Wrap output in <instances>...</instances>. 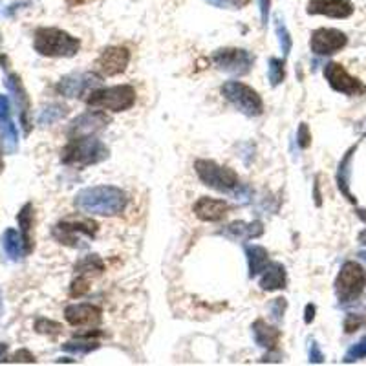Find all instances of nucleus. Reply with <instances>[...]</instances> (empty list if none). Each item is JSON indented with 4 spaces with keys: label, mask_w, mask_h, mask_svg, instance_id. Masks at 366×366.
Masks as SVG:
<instances>
[{
    "label": "nucleus",
    "mask_w": 366,
    "mask_h": 366,
    "mask_svg": "<svg viewBox=\"0 0 366 366\" xmlns=\"http://www.w3.org/2000/svg\"><path fill=\"white\" fill-rule=\"evenodd\" d=\"M366 326V315L361 313H350L345 319V333H356L357 330H361Z\"/></svg>",
    "instance_id": "nucleus-36"
},
{
    "label": "nucleus",
    "mask_w": 366,
    "mask_h": 366,
    "mask_svg": "<svg viewBox=\"0 0 366 366\" xmlns=\"http://www.w3.org/2000/svg\"><path fill=\"white\" fill-rule=\"evenodd\" d=\"M88 291H90V277H88V274L77 273L76 279L71 280L68 295H70L71 299H81V297L88 295Z\"/></svg>",
    "instance_id": "nucleus-32"
},
{
    "label": "nucleus",
    "mask_w": 366,
    "mask_h": 366,
    "mask_svg": "<svg viewBox=\"0 0 366 366\" xmlns=\"http://www.w3.org/2000/svg\"><path fill=\"white\" fill-rule=\"evenodd\" d=\"M62 351L73 354V356H90L92 351L101 348L99 341L96 339H85V337H76L73 341H68L61 346Z\"/></svg>",
    "instance_id": "nucleus-29"
},
{
    "label": "nucleus",
    "mask_w": 366,
    "mask_h": 366,
    "mask_svg": "<svg viewBox=\"0 0 366 366\" xmlns=\"http://www.w3.org/2000/svg\"><path fill=\"white\" fill-rule=\"evenodd\" d=\"M366 288V271L359 262L348 260L341 265L337 273L333 290L336 297L341 304H354L356 300L361 299L363 291Z\"/></svg>",
    "instance_id": "nucleus-8"
},
{
    "label": "nucleus",
    "mask_w": 366,
    "mask_h": 366,
    "mask_svg": "<svg viewBox=\"0 0 366 366\" xmlns=\"http://www.w3.org/2000/svg\"><path fill=\"white\" fill-rule=\"evenodd\" d=\"M33 220H35L33 204L28 202V204L22 205V209L17 214V222H19V231H21L22 238L26 242V247H28L30 253L35 247V242H33Z\"/></svg>",
    "instance_id": "nucleus-26"
},
{
    "label": "nucleus",
    "mask_w": 366,
    "mask_h": 366,
    "mask_svg": "<svg viewBox=\"0 0 366 366\" xmlns=\"http://www.w3.org/2000/svg\"><path fill=\"white\" fill-rule=\"evenodd\" d=\"M0 244H2V250H4L6 256L10 260H13V262H21L24 256L30 254V251L26 247L24 238H22L21 231H17V229L13 227L6 229L4 233H2Z\"/></svg>",
    "instance_id": "nucleus-24"
},
{
    "label": "nucleus",
    "mask_w": 366,
    "mask_h": 366,
    "mask_svg": "<svg viewBox=\"0 0 366 366\" xmlns=\"http://www.w3.org/2000/svg\"><path fill=\"white\" fill-rule=\"evenodd\" d=\"M313 200H315L317 207H320V205H322V194H320L319 176H315V183H313Z\"/></svg>",
    "instance_id": "nucleus-43"
},
{
    "label": "nucleus",
    "mask_w": 366,
    "mask_h": 366,
    "mask_svg": "<svg viewBox=\"0 0 366 366\" xmlns=\"http://www.w3.org/2000/svg\"><path fill=\"white\" fill-rule=\"evenodd\" d=\"M251 336H253L254 345L264 348L268 351L279 350L280 339H282V331L277 326L265 322L264 319H256L251 324Z\"/></svg>",
    "instance_id": "nucleus-21"
},
{
    "label": "nucleus",
    "mask_w": 366,
    "mask_h": 366,
    "mask_svg": "<svg viewBox=\"0 0 366 366\" xmlns=\"http://www.w3.org/2000/svg\"><path fill=\"white\" fill-rule=\"evenodd\" d=\"M356 214L359 216V220H361V222H365L366 224V209H357Z\"/></svg>",
    "instance_id": "nucleus-44"
},
{
    "label": "nucleus",
    "mask_w": 366,
    "mask_h": 366,
    "mask_svg": "<svg viewBox=\"0 0 366 366\" xmlns=\"http://www.w3.org/2000/svg\"><path fill=\"white\" fill-rule=\"evenodd\" d=\"M359 242H361L363 245H366V229H365V231H361V233H359Z\"/></svg>",
    "instance_id": "nucleus-46"
},
{
    "label": "nucleus",
    "mask_w": 366,
    "mask_h": 366,
    "mask_svg": "<svg viewBox=\"0 0 366 366\" xmlns=\"http://www.w3.org/2000/svg\"><path fill=\"white\" fill-rule=\"evenodd\" d=\"M254 53L245 48H236V46H225L218 48L211 53V62L214 68L224 71L227 76L244 77L251 73L254 67Z\"/></svg>",
    "instance_id": "nucleus-9"
},
{
    "label": "nucleus",
    "mask_w": 366,
    "mask_h": 366,
    "mask_svg": "<svg viewBox=\"0 0 366 366\" xmlns=\"http://www.w3.org/2000/svg\"><path fill=\"white\" fill-rule=\"evenodd\" d=\"M315 313H317V306L315 304H306L304 308V322L306 324H311L315 320Z\"/></svg>",
    "instance_id": "nucleus-42"
},
{
    "label": "nucleus",
    "mask_w": 366,
    "mask_h": 366,
    "mask_svg": "<svg viewBox=\"0 0 366 366\" xmlns=\"http://www.w3.org/2000/svg\"><path fill=\"white\" fill-rule=\"evenodd\" d=\"M10 361L11 363H28V365H30V363H37V359L30 350H19L13 354V357H11Z\"/></svg>",
    "instance_id": "nucleus-41"
},
{
    "label": "nucleus",
    "mask_w": 366,
    "mask_h": 366,
    "mask_svg": "<svg viewBox=\"0 0 366 366\" xmlns=\"http://www.w3.org/2000/svg\"><path fill=\"white\" fill-rule=\"evenodd\" d=\"M4 87L11 94V101H13L17 114H19V123H21L22 132H24V136H30L31 128H33V123H31V101L21 76L15 73V71H8L4 77Z\"/></svg>",
    "instance_id": "nucleus-12"
},
{
    "label": "nucleus",
    "mask_w": 366,
    "mask_h": 366,
    "mask_svg": "<svg viewBox=\"0 0 366 366\" xmlns=\"http://www.w3.org/2000/svg\"><path fill=\"white\" fill-rule=\"evenodd\" d=\"M324 354H322V350H320L319 342L315 341V339H311L310 341V351H308V361L311 363V365H322L324 363Z\"/></svg>",
    "instance_id": "nucleus-39"
},
{
    "label": "nucleus",
    "mask_w": 366,
    "mask_h": 366,
    "mask_svg": "<svg viewBox=\"0 0 366 366\" xmlns=\"http://www.w3.org/2000/svg\"><path fill=\"white\" fill-rule=\"evenodd\" d=\"M6 351H8V345H6V342H0V361L4 359Z\"/></svg>",
    "instance_id": "nucleus-45"
},
{
    "label": "nucleus",
    "mask_w": 366,
    "mask_h": 366,
    "mask_svg": "<svg viewBox=\"0 0 366 366\" xmlns=\"http://www.w3.org/2000/svg\"><path fill=\"white\" fill-rule=\"evenodd\" d=\"M220 94L231 107L245 117H260L264 114V99L253 87L242 81H225Z\"/></svg>",
    "instance_id": "nucleus-7"
},
{
    "label": "nucleus",
    "mask_w": 366,
    "mask_h": 366,
    "mask_svg": "<svg viewBox=\"0 0 366 366\" xmlns=\"http://www.w3.org/2000/svg\"><path fill=\"white\" fill-rule=\"evenodd\" d=\"M357 150V145L350 147L345 152V156L341 158L339 165H337V173H336V183L339 193L345 196L350 204H357V198L351 193V163H354V154Z\"/></svg>",
    "instance_id": "nucleus-22"
},
{
    "label": "nucleus",
    "mask_w": 366,
    "mask_h": 366,
    "mask_svg": "<svg viewBox=\"0 0 366 366\" xmlns=\"http://www.w3.org/2000/svg\"><path fill=\"white\" fill-rule=\"evenodd\" d=\"M97 233H99V224L96 220L85 218V216L64 218L51 227L53 240L61 245L71 247V250H85V247H88V242H85V240H94Z\"/></svg>",
    "instance_id": "nucleus-5"
},
{
    "label": "nucleus",
    "mask_w": 366,
    "mask_h": 366,
    "mask_svg": "<svg viewBox=\"0 0 366 366\" xmlns=\"http://www.w3.org/2000/svg\"><path fill=\"white\" fill-rule=\"evenodd\" d=\"M0 137L6 152L15 154L19 150V130L11 117V103L2 94H0Z\"/></svg>",
    "instance_id": "nucleus-19"
},
{
    "label": "nucleus",
    "mask_w": 366,
    "mask_h": 366,
    "mask_svg": "<svg viewBox=\"0 0 366 366\" xmlns=\"http://www.w3.org/2000/svg\"><path fill=\"white\" fill-rule=\"evenodd\" d=\"M259 286L262 291L273 293V291H280L288 288V271L282 262H273L265 265V270L260 273Z\"/></svg>",
    "instance_id": "nucleus-23"
},
{
    "label": "nucleus",
    "mask_w": 366,
    "mask_h": 366,
    "mask_svg": "<svg viewBox=\"0 0 366 366\" xmlns=\"http://www.w3.org/2000/svg\"><path fill=\"white\" fill-rule=\"evenodd\" d=\"M297 147L300 150H306V148L311 147V130L308 127V123H300L299 128H297Z\"/></svg>",
    "instance_id": "nucleus-38"
},
{
    "label": "nucleus",
    "mask_w": 366,
    "mask_h": 366,
    "mask_svg": "<svg viewBox=\"0 0 366 366\" xmlns=\"http://www.w3.org/2000/svg\"><path fill=\"white\" fill-rule=\"evenodd\" d=\"M274 22V33H277V39H279L280 50H282V57H288L291 53V48H293V37H291L288 26H286L284 19L280 15L273 17Z\"/></svg>",
    "instance_id": "nucleus-30"
},
{
    "label": "nucleus",
    "mask_w": 366,
    "mask_h": 366,
    "mask_svg": "<svg viewBox=\"0 0 366 366\" xmlns=\"http://www.w3.org/2000/svg\"><path fill=\"white\" fill-rule=\"evenodd\" d=\"M264 231L265 227L260 220H253V222L234 220V222H229L227 225L218 229L216 234L231 240V242H247V240H256L264 236Z\"/></svg>",
    "instance_id": "nucleus-18"
},
{
    "label": "nucleus",
    "mask_w": 366,
    "mask_h": 366,
    "mask_svg": "<svg viewBox=\"0 0 366 366\" xmlns=\"http://www.w3.org/2000/svg\"><path fill=\"white\" fill-rule=\"evenodd\" d=\"M324 79L326 82L330 85V88L337 94H342V96H350V97H359L366 94V85L357 79L342 67L341 62H326L324 70Z\"/></svg>",
    "instance_id": "nucleus-11"
},
{
    "label": "nucleus",
    "mask_w": 366,
    "mask_h": 366,
    "mask_svg": "<svg viewBox=\"0 0 366 366\" xmlns=\"http://www.w3.org/2000/svg\"><path fill=\"white\" fill-rule=\"evenodd\" d=\"M268 79L273 88L286 81V57H270L268 61Z\"/></svg>",
    "instance_id": "nucleus-31"
},
{
    "label": "nucleus",
    "mask_w": 366,
    "mask_h": 366,
    "mask_svg": "<svg viewBox=\"0 0 366 366\" xmlns=\"http://www.w3.org/2000/svg\"><path fill=\"white\" fill-rule=\"evenodd\" d=\"M132 53L127 46H108L96 59V71L103 77H117L125 73L130 64Z\"/></svg>",
    "instance_id": "nucleus-15"
},
{
    "label": "nucleus",
    "mask_w": 366,
    "mask_h": 366,
    "mask_svg": "<svg viewBox=\"0 0 366 366\" xmlns=\"http://www.w3.org/2000/svg\"><path fill=\"white\" fill-rule=\"evenodd\" d=\"M110 123H112V117L108 116L105 110L92 108V110L79 114L76 119H71L67 128V136L68 139L81 136H96L97 132L105 130Z\"/></svg>",
    "instance_id": "nucleus-14"
},
{
    "label": "nucleus",
    "mask_w": 366,
    "mask_h": 366,
    "mask_svg": "<svg viewBox=\"0 0 366 366\" xmlns=\"http://www.w3.org/2000/svg\"><path fill=\"white\" fill-rule=\"evenodd\" d=\"M4 173V158H2V148H0V174Z\"/></svg>",
    "instance_id": "nucleus-47"
},
{
    "label": "nucleus",
    "mask_w": 366,
    "mask_h": 366,
    "mask_svg": "<svg viewBox=\"0 0 366 366\" xmlns=\"http://www.w3.org/2000/svg\"><path fill=\"white\" fill-rule=\"evenodd\" d=\"M73 205L82 214L90 216H119L128 207V194L116 185H94L76 194Z\"/></svg>",
    "instance_id": "nucleus-2"
},
{
    "label": "nucleus",
    "mask_w": 366,
    "mask_h": 366,
    "mask_svg": "<svg viewBox=\"0 0 366 366\" xmlns=\"http://www.w3.org/2000/svg\"><path fill=\"white\" fill-rule=\"evenodd\" d=\"M365 136H366V132H365Z\"/></svg>",
    "instance_id": "nucleus-50"
},
{
    "label": "nucleus",
    "mask_w": 366,
    "mask_h": 366,
    "mask_svg": "<svg viewBox=\"0 0 366 366\" xmlns=\"http://www.w3.org/2000/svg\"><path fill=\"white\" fill-rule=\"evenodd\" d=\"M101 85L103 76L99 71H73L59 79L55 92L67 99H87Z\"/></svg>",
    "instance_id": "nucleus-10"
},
{
    "label": "nucleus",
    "mask_w": 366,
    "mask_h": 366,
    "mask_svg": "<svg viewBox=\"0 0 366 366\" xmlns=\"http://www.w3.org/2000/svg\"><path fill=\"white\" fill-rule=\"evenodd\" d=\"M68 114H70V108L64 103H50L41 110V114L37 117V123L42 127H50L53 123L62 121Z\"/></svg>",
    "instance_id": "nucleus-27"
},
{
    "label": "nucleus",
    "mask_w": 366,
    "mask_h": 366,
    "mask_svg": "<svg viewBox=\"0 0 366 366\" xmlns=\"http://www.w3.org/2000/svg\"><path fill=\"white\" fill-rule=\"evenodd\" d=\"M108 158L110 148L96 136L71 137L61 150V163L67 167L87 168L107 162Z\"/></svg>",
    "instance_id": "nucleus-4"
},
{
    "label": "nucleus",
    "mask_w": 366,
    "mask_h": 366,
    "mask_svg": "<svg viewBox=\"0 0 366 366\" xmlns=\"http://www.w3.org/2000/svg\"><path fill=\"white\" fill-rule=\"evenodd\" d=\"M205 2L218 10H244L251 0H205Z\"/></svg>",
    "instance_id": "nucleus-37"
},
{
    "label": "nucleus",
    "mask_w": 366,
    "mask_h": 366,
    "mask_svg": "<svg viewBox=\"0 0 366 366\" xmlns=\"http://www.w3.org/2000/svg\"><path fill=\"white\" fill-rule=\"evenodd\" d=\"M4 313V302H2V290H0V317Z\"/></svg>",
    "instance_id": "nucleus-48"
},
{
    "label": "nucleus",
    "mask_w": 366,
    "mask_h": 366,
    "mask_svg": "<svg viewBox=\"0 0 366 366\" xmlns=\"http://www.w3.org/2000/svg\"><path fill=\"white\" fill-rule=\"evenodd\" d=\"M229 211H231V204L229 202L218 198H209V196H202L193 205L194 216L200 222H205V224L222 222L229 214Z\"/></svg>",
    "instance_id": "nucleus-20"
},
{
    "label": "nucleus",
    "mask_w": 366,
    "mask_h": 366,
    "mask_svg": "<svg viewBox=\"0 0 366 366\" xmlns=\"http://www.w3.org/2000/svg\"><path fill=\"white\" fill-rule=\"evenodd\" d=\"M363 359H366V336L363 337L361 341H357L356 345H351L350 348H348L342 363H348V365H350V363L363 361Z\"/></svg>",
    "instance_id": "nucleus-34"
},
{
    "label": "nucleus",
    "mask_w": 366,
    "mask_h": 366,
    "mask_svg": "<svg viewBox=\"0 0 366 366\" xmlns=\"http://www.w3.org/2000/svg\"><path fill=\"white\" fill-rule=\"evenodd\" d=\"M256 4H259L262 28H268V24H270V17H271V0H256Z\"/></svg>",
    "instance_id": "nucleus-40"
},
{
    "label": "nucleus",
    "mask_w": 366,
    "mask_h": 366,
    "mask_svg": "<svg viewBox=\"0 0 366 366\" xmlns=\"http://www.w3.org/2000/svg\"><path fill=\"white\" fill-rule=\"evenodd\" d=\"M137 92L132 85H116V87L97 88L85 99L90 108L105 110V112H127L136 105Z\"/></svg>",
    "instance_id": "nucleus-6"
},
{
    "label": "nucleus",
    "mask_w": 366,
    "mask_h": 366,
    "mask_svg": "<svg viewBox=\"0 0 366 366\" xmlns=\"http://www.w3.org/2000/svg\"><path fill=\"white\" fill-rule=\"evenodd\" d=\"M286 310H288V300L284 297H277V299H273L270 302V315L274 322H282Z\"/></svg>",
    "instance_id": "nucleus-35"
},
{
    "label": "nucleus",
    "mask_w": 366,
    "mask_h": 366,
    "mask_svg": "<svg viewBox=\"0 0 366 366\" xmlns=\"http://www.w3.org/2000/svg\"><path fill=\"white\" fill-rule=\"evenodd\" d=\"M306 13L311 17L320 15L342 21L354 15V4L350 0H308Z\"/></svg>",
    "instance_id": "nucleus-17"
},
{
    "label": "nucleus",
    "mask_w": 366,
    "mask_h": 366,
    "mask_svg": "<svg viewBox=\"0 0 366 366\" xmlns=\"http://www.w3.org/2000/svg\"><path fill=\"white\" fill-rule=\"evenodd\" d=\"M64 319L71 328L92 330L103 322V310L90 302H77V304H70L64 308Z\"/></svg>",
    "instance_id": "nucleus-16"
},
{
    "label": "nucleus",
    "mask_w": 366,
    "mask_h": 366,
    "mask_svg": "<svg viewBox=\"0 0 366 366\" xmlns=\"http://www.w3.org/2000/svg\"><path fill=\"white\" fill-rule=\"evenodd\" d=\"M105 270H107V265H105V260L99 256L97 253H92V254H87V256H82V259H79L73 264V271L76 273H81V274H103L105 273Z\"/></svg>",
    "instance_id": "nucleus-28"
},
{
    "label": "nucleus",
    "mask_w": 366,
    "mask_h": 366,
    "mask_svg": "<svg viewBox=\"0 0 366 366\" xmlns=\"http://www.w3.org/2000/svg\"><path fill=\"white\" fill-rule=\"evenodd\" d=\"M359 256H361V260H365L366 262V251H361V253H359Z\"/></svg>",
    "instance_id": "nucleus-49"
},
{
    "label": "nucleus",
    "mask_w": 366,
    "mask_h": 366,
    "mask_svg": "<svg viewBox=\"0 0 366 366\" xmlns=\"http://www.w3.org/2000/svg\"><path fill=\"white\" fill-rule=\"evenodd\" d=\"M348 35L337 28H317L310 35V50L317 57H330L345 50Z\"/></svg>",
    "instance_id": "nucleus-13"
},
{
    "label": "nucleus",
    "mask_w": 366,
    "mask_h": 366,
    "mask_svg": "<svg viewBox=\"0 0 366 366\" xmlns=\"http://www.w3.org/2000/svg\"><path fill=\"white\" fill-rule=\"evenodd\" d=\"M194 173L205 187L213 189L216 193L231 196L240 204H250L254 191L240 180V176L227 165H220L214 159L200 158L194 162Z\"/></svg>",
    "instance_id": "nucleus-1"
},
{
    "label": "nucleus",
    "mask_w": 366,
    "mask_h": 366,
    "mask_svg": "<svg viewBox=\"0 0 366 366\" xmlns=\"http://www.w3.org/2000/svg\"><path fill=\"white\" fill-rule=\"evenodd\" d=\"M33 330L41 336H59L62 331V324L57 320L46 319V317H39L33 324Z\"/></svg>",
    "instance_id": "nucleus-33"
},
{
    "label": "nucleus",
    "mask_w": 366,
    "mask_h": 366,
    "mask_svg": "<svg viewBox=\"0 0 366 366\" xmlns=\"http://www.w3.org/2000/svg\"><path fill=\"white\" fill-rule=\"evenodd\" d=\"M244 254L245 260H247V277H250L251 280L260 277V273L265 270V265L271 262L270 251L265 250L264 245L245 244Z\"/></svg>",
    "instance_id": "nucleus-25"
},
{
    "label": "nucleus",
    "mask_w": 366,
    "mask_h": 366,
    "mask_svg": "<svg viewBox=\"0 0 366 366\" xmlns=\"http://www.w3.org/2000/svg\"><path fill=\"white\" fill-rule=\"evenodd\" d=\"M33 50L50 59H71L81 51V41L67 30L44 26L33 33Z\"/></svg>",
    "instance_id": "nucleus-3"
}]
</instances>
